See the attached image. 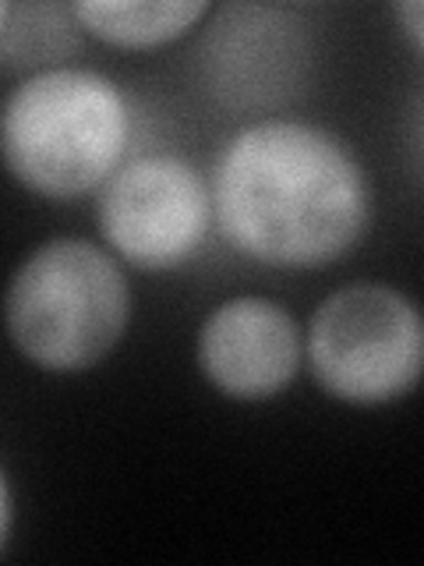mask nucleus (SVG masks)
<instances>
[{
    "instance_id": "obj_1",
    "label": "nucleus",
    "mask_w": 424,
    "mask_h": 566,
    "mask_svg": "<svg viewBox=\"0 0 424 566\" xmlns=\"http://www.w3.org/2000/svg\"><path fill=\"white\" fill-rule=\"evenodd\" d=\"M212 217L247 259L315 270L364 238L371 191L343 138L300 120L237 132L212 170Z\"/></svg>"
},
{
    "instance_id": "obj_2",
    "label": "nucleus",
    "mask_w": 424,
    "mask_h": 566,
    "mask_svg": "<svg viewBox=\"0 0 424 566\" xmlns=\"http://www.w3.org/2000/svg\"><path fill=\"white\" fill-rule=\"evenodd\" d=\"M128 132V103L110 78L88 67H50L8 96L0 156L29 191L78 199L120 167Z\"/></svg>"
},
{
    "instance_id": "obj_3",
    "label": "nucleus",
    "mask_w": 424,
    "mask_h": 566,
    "mask_svg": "<svg viewBox=\"0 0 424 566\" xmlns=\"http://www.w3.org/2000/svg\"><path fill=\"white\" fill-rule=\"evenodd\" d=\"M131 291L120 265L82 238H57L18 265L4 297L11 344L46 371L103 361L128 329Z\"/></svg>"
},
{
    "instance_id": "obj_4",
    "label": "nucleus",
    "mask_w": 424,
    "mask_h": 566,
    "mask_svg": "<svg viewBox=\"0 0 424 566\" xmlns=\"http://www.w3.org/2000/svg\"><path fill=\"white\" fill-rule=\"evenodd\" d=\"M308 358L326 394L375 407L411 394L424 365L417 305L385 283H353L318 305Z\"/></svg>"
},
{
    "instance_id": "obj_5",
    "label": "nucleus",
    "mask_w": 424,
    "mask_h": 566,
    "mask_svg": "<svg viewBox=\"0 0 424 566\" xmlns=\"http://www.w3.org/2000/svg\"><path fill=\"white\" fill-rule=\"evenodd\" d=\"M212 220L209 188L177 156H146L106 177L99 230L106 244L138 270H173L188 262Z\"/></svg>"
},
{
    "instance_id": "obj_6",
    "label": "nucleus",
    "mask_w": 424,
    "mask_h": 566,
    "mask_svg": "<svg viewBox=\"0 0 424 566\" xmlns=\"http://www.w3.org/2000/svg\"><path fill=\"white\" fill-rule=\"evenodd\" d=\"M205 379L234 400H269L300 368V329L269 297H234L199 333Z\"/></svg>"
},
{
    "instance_id": "obj_7",
    "label": "nucleus",
    "mask_w": 424,
    "mask_h": 566,
    "mask_svg": "<svg viewBox=\"0 0 424 566\" xmlns=\"http://www.w3.org/2000/svg\"><path fill=\"white\" fill-rule=\"evenodd\" d=\"M209 85L223 99H262L287 93L297 82L305 50L297 43L290 18L276 8H230L220 14L205 40Z\"/></svg>"
},
{
    "instance_id": "obj_8",
    "label": "nucleus",
    "mask_w": 424,
    "mask_h": 566,
    "mask_svg": "<svg viewBox=\"0 0 424 566\" xmlns=\"http://www.w3.org/2000/svg\"><path fill=\"white\" fill-rule=\"evenodd\" d=\"M202 0H141V4H124V0H82L71 4V18L99 35L103 43L146 50L163 46L177 35H184L205 18Z\"/></svg>"
},
{
    "instance_id": "obj_9",
    "label": "nucleus",
    "mask_w": 424,
    "mask_h": 566,
    "mask_svg": "<svg viewBox=\"0 0 424 566\" xmlns=\"http://www.w3.org/2000/svg\"><path fill=\"white\" fill-rule=\"evenodd\" d=\"M8 527H11V489H8L4 471H0V545L8 538Z\"/></svg>"
},
{
    "instance_id": "obj_10",
    "label": "nucleus",
    "mask_w": 424,
    "mask_h": 566,
    "mask_svg": "<svg viewBox=\"0 0 424 566\" xmlns=\"http://www.w3.org/2000/svg\"><path fill=\"white\" fill-rule=\"evenodd\" d=\"M396 14L406 22V32H411L414 46H421V14H424V8L421 4H403V8H396Z\"/></svg>"
},
{
    "instance_id": "obj_11",
    "label": "nucleus",
    "mask_w": 424,
    "mask_h": 566,
    "mask_svg": "<svg viewBox=\"0 0 424 566\" xmlns=\"http://www.w3.org/2000/svg\"><path fill=\"white\" fill-rule=\"evenodd\" d=\"M8 18H11V4H0V35L8 29Z\"/></svg>"
}]
</instances>
